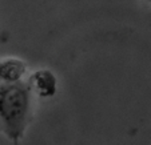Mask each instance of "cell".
I'll return each mask as SVG.
<instances>
[{"label": "cell", "instance_id": "obj_1", "mask_svg": "<svg viewBox=\"0 0 151 145\" xmlns=\"http://www.w3.org/2000/svg\"><path fill=\"white\" fill-rule=\"evenodd\" d=\"M31 114V89L23 81L0 84V132L14 144L23 137Z\"/></svg>", "mask_w": 151, "mask_h": 145}, {"label": "cell", "instance_id": "obj_2", "mask_svg": "<svg viewBox=\"0 0 151 145\" xmlns=\"http://www.w3.org/2000/svg\"><path fill=\"white\" fill-rule=\"evenodd\" d=\"M56 76L50 69H39L29 77L28 87L40 97H52L56 93Z\"/></svg>", "mask_w": 151, "mask_h": 145}, {"label": "cell", "instance_id": "obj_3", "mask_svg": "<svg viewBox=\"0 0 151 145\" xmlns=\"http://www.w3.org/2000/svg\"><path fill=\"white\" fill-rule=\"evenodd\" d=\"M27 71V64L16 57H7L0 60V84L22 81Z\"/></svg>", "mask_w": 151, "mask_h": 145}, {"label": "cell", "instance_id": "obj_4", "mask_svg": "<svg viewBox=\"0 0 151 145\" xmlns=\"http://www.w3.org/2000/svg\"><path fill=\"white\" fill-rule=\"evenodd\" d=\"M147 1H148V3H150V4H151V0H147Z\"/></svg>", "mask_w": 151, "mask_h": 145}]
</instances>
